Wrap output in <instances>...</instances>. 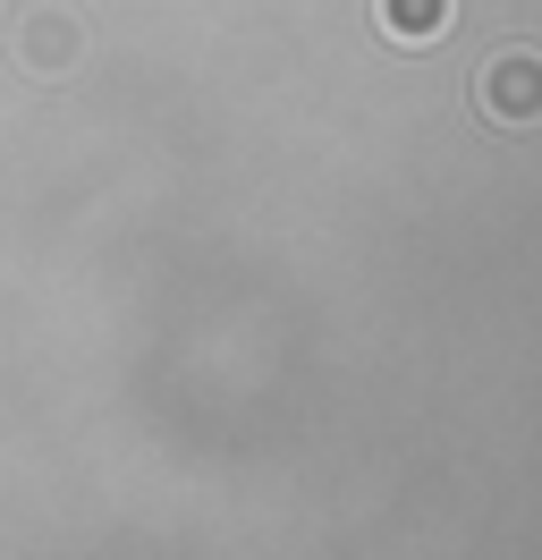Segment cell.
I'll use <instances>...</instances> for the list:
<instances>
[{"label": "cell", "mask_w": 542, "mask_h": 560, "mask_svg": "<svg viewBox=\"0 0 542 560\" xmlns=\"http://www.w3.org/2000/svg\"><path fill=\"white\" fill-rule=\"evenodd\" d=\"M474 103H483L492 128H534L542 119V51H500L474 77Z\"/></svg>", "instance_id": "6da1fadb"}, {"label": "cell", "mask_w": 542, "mask_h": 560, "mask_svg": "<svg viewBox=\"0 0 542 560\" xmlns=\"http://www.w3.org/2000/svg\"><path fill=\"white\" fill-rule=\"evenodd\" d=\"M440 18H449V0H381V26H390L399 43L440 35Z\"/></svg>", "instance_id": "7a4b0ae2"}, {"label": "cell", "mask_w": 542, "mask_h": 560, "mask_svg": "<svg viewBox=\"0 0 542 560\" xmlns=\"http://www.w3.org/2000/svg\"><path fill=\"white\" fill-rule=\"evenodd\" d=\"M26 51H34V69H60L68 51H76V26H60V18H34V26H26Z\"/></svg>", "instance_id": "3957f363"}]
</instances>
